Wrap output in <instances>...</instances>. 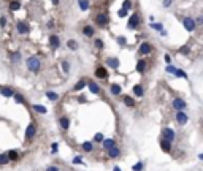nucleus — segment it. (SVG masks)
Listing matches in <instances>:
<instances>
[{
  "instance_id": "obj_1",
  "label": "nucleus",
  "mask_w": 203,
  "mask_h": 171,
  "mask_svg": "<svg viewBox=\"0 0 203 171\" xmlns=\"http://www.w3.org/2000/svg\"><path fill=\"white\" fill-rule=\"evenodd\" d=\"M25 63H27V68L30 70V71H33V73H37L38 70L42 68V63H40V60H38V57H35V55H32V57H29Z\"/></svg>"
},
{
  "instance_id": "obj_2",
  "label": "nucleus",
  "mask_w": 203,
  "mask_h": 171,
  "mask_svg": "<svg viewBox=\"0 0 203 171\" xmlns=\"http://www.w3.org/2000/svg\"><path fill=\"white\" fill-rule=\"evenodd\" d=\"M175 136H176L175 130H173V128H170V127H165V128L162 130V138H163V140H167V141H170V143H173Z\"/></svg>"
},
{
  "instance_id": "obj_3",
  "label": "nucleus",
  "mask_w": 203,
  "mask_h": 171,
  "mask_svg": "<svg viewBox=\"0 0 203 171\" xmlns=\"http://www.w3.org/2000/svg\"><path fill=\"white\" fill-rule=\"evenodd\" d=\"M182 25H184V29H186L187 32H194L195 30V21L192 19V17H184L182 19Z\"/></svg>"
},
{
  "instance_id": "obj_4",
  "label": "nucleus",
  "mask_w": 203,
  "mask_h": 171,
  "mask_svg": "<svg viewBox=\"0 0 203 171\" xmlns=\"http://www.w3.org/2000/svg\"><path fill=\"white\" fill-rule=\"evenodd\" d=\"M172 106H173V108H175V110H178V111H182V110H184V108H186V106H187V103L184 102V100H182V98H179V97H176V98H175V100H173V102H172Z\"/></svg>"
},
{
  "instance_id": "obj_5",
  "label": "nucleus",
  "mask_w": 203,
  "mask_h": 171,
  "mask_svg": "<svg viewBox=\"0 0 203 171\" xmlns=\"http://www.w3.org/2000/svg\"><path fill=\"white\" fill-rule=\"evenodd\" d=\"M108 22H110V19H108L107 14H98V16H95V24L98 25V27H105V25H108Z\"/></svg>"
},
{
  "instance_id": "obj_6",
  "label": "nucleus",
  "mask_w": 203,
  "mask_h": 171,
  "mask_svg": "<svg viewBox=\"0 0 203 171\" xmlns=\"http://www.w3.org/2000/svg\"><path fill=\"white\" fill-rule=\"evenodd\" d=\"M187 114L184 113V111H178V114H176V122L179 124V125H186L187 124Z\"/></svg>"
},
{
  "instance_id": "obj_7",
  "label": "nucleus",
  "mask_w": 203,
  "mask_h": 171,
  "mask_svg": "<svg viewBox=\"0 0 203 171\" xmlns=\"http://www.w3.org/2000/svg\"><path fill=\"white\" fill-rule=\"evenodd\" d=\"M35 135H37V127L33 124H29L27 130H25V140H32Z\"/></svg>"
},
{
  "instance_id": "obj_8",
  "label": "nucleus",
  "mask_w": 203,
  "mask_h": 171,
  "mask_svg": "<svg viewBox=\"0 0 203 171\" xmlns=\"http://www.w3.org/2000/svg\"><path fill=\"white\" fill-rule=\"evenodd\" d=\"M59 125H60V128H62V130H68L70 128V119L67 116H60L59 117Z\"/></svg>"
},
{
  "instance_id": "obj_9",
  "label": "nucleus",
  "mask_w": 203,
  "mask_h": 171,
  "mask_svg": "<svg viewBox=\"0 0 203 171\" xmlns=\"http://www.w3.org/2000/svg\"><path fill=\"white\" fill-rule=\"evenodd\" d=\"M95 76L100 79H107L108 78V70L105 67H97L95 68Z\"/></svg>"
},
{
  "instance_id": "obj_10",
  "label": "nucleus",
  "mask_w": 203,
  "mask_h": 171,
  "mask_svg": "<svg viewBox=\"0 0 203 171\" xmlns=\"http://www.w3.org/2000/svg\"><path fill=\"white\" fill-rule=\"evenodd\" d=\"M138 24H140V16L135 13V14H132L130 19H129V27H130V29H137Z\"/></svg>"
},
{
  "instance_id": "obj_11",
  "label": "nucleus",
  "mask_w": 203,
  "mask_h": 171,
  "mask_svg": "<svg viewBox=\"0 0 203 171\" xmlns=\"http://www.w3.org/2000/svg\"><path fill=\"white\" fill-rule=\"evenodd\" d=\"M151 51H152V46L149 45L148 41H145V43H141V46H140V52H141V55H148Z\"/></svg>"
},
{
  "instance_id": "obj_12",
  "label": "nucleus",
  "mask_w": 203,
  "mask_h": 171,
  "mask_svg": "<svg viewBox=\"0 0 203 171\" xmlns=\"http://www.w3.org/2000/svg\"><path fill=\"white\" fill-rule=\"evenodd\" d=\"M16 29H17L19 33H27V32L30 30V29H29V24H27V22H24V21H19L17 25H16Z\"/></svg>"
},
{
  "instance_id": "obj_13",
  "label": "nucleus",
  "mask_w": 203,
  "mask_h": 171,
  "mask_svg": "<svg viewBox=\"0 0 203 171\" xmlns=\"http://www.w3.org/2000/svg\"><path fill=\"white\" fill-rule=\"evenodd\" d=\"M49 45H51L52 49H57L59 46H60V40H59L57 35H51V37H49Z\"/></svg>"
},
{
  "instance_id": "obj_14",
  "label": "nucleus",
  "mask_w": 203,
  "mask_h": 171,
  "mask_svg": "<svg viewBox=\"0 0 203 171\" xmlns=\"http://www.w3.org/2000/svg\"><path fill=\"white\" fill-rule=\"evenodd\" d=\"M160 147H162V151L167 152V154H168V152H172V143H170V141H167V140H163V138L160 140Z\"/></svg>"
},
{
  "instance_id": "obj_15",
  "label": "nucleus",
  "mask_w": 203,
  "mask_h": 171,
  "mask_svg": "<svg viewBox=\"0 0 203 171\" xmlns=\"http://www.w3.org/2000/svg\"><path fill=\"white\" fill-rule=\"evenodd\" d=\"M121 155V151H119V147H111V149H108V157L110 158H117Z\"/></svg>"
},
{
  "instance_id": "obj_16",
  "label": "nucleus",
  "mask_w": 203,
  "mask_h": 171,
  "mask_svg": "<svg viewBox=\"0 0 203 171\" xmlns=\"http://www.w3.org/2000/svg\"><path fill=\"white\" fill-rule=\"evenodd\" d=\"M14 90L11 89V87H2V90H0V95H3V97H7V98H10V97H13L14 95Z\"/></svg>"
},
{
  "instance_id": "obj_17",
  "label": "nucleus",
  "mask_w": 203,
  "mask_h": 171,
  "mask_svg": "<svg viewBox=\"0 0 203 171\" xmlns=\"http://www.w3.org/2000/svg\"><path fill=\"white\" fill-rule=\"evenodd\" d=\"M87 85H89V89L92 94H102V89H100L98 84H95L94 81H87Z\"/></svg>"
},
{
  "instance_id": "obj_18",
  "label": "nucleus",
  "mask_w": 203,
  "mask_h": 171,
  "mask_svg": "<svg viewBox=\"0 0 203 171\" xmlns=\"http://www.w3.org/2000/svg\"><path fill=\"white\" fill-rule=\"evenodd\" d=\"M121 92H122V89H121L119 84H111V87H110V94H111V95L117 97V95H121Z\"/></svg>"
},
{
  "instance_id": "obj_19",
  "label": "nucleus",
  "mask_w": 203,
  "mask_h": 171,
  "mask_svg": "<svg viewBox=\"0 0 203 171\" xmlns=\"http://www.w3.org/2000/svg\"><path fill=\"white\" fill-rule=\"evenodd\" d=\"M107 65L110 67V68H117V67H119V60H117L116 57H108L107 59Z\"/></svg>"
},
{
  "instance_id": "obj_20",
  "label": "nucleus",
  "mask_w": 203,
  "mask_h": 171,
  "mask_svg": "<svg viewBox=\"0 0 203 171\" xmlns=\"http://www.w3.org/2000/svg\"><path fill=\"white\" fill-rule=\"evenodd\" d=\"M83 33L86 35V37L92 38V37H94V33H95V30H94L92 25H84V27H83Z\"/></svg>"
},
{
  "instance_id": "obj_21",
  "label": "nucleus",
  "mask_w": 203,
  "mask_h": 171,
  "mask_svg": "<svg viewBox=\"0 0 203 171\" xmlns=\"http://www.w3.org/2000/svg\"><path fill=\"white\" fill-rule=\"evenodd\" d=\"M102 144H103V147L108 151V149H111V147L116 146V141L111 140V138H108V140H103V141H102Z\"/></svg>"
},
{
  "instance_id": "obj_22",
  "label": "nucleus",
  "mask_w": 203,
  "mask_h": 171,
  "mask_svg": "<svg viewBox=\"0 0 203 171\" xmlns=\"http://www.w3.org/2000/svg\"><path fill=\"white\" fill-rule=\"evenodd\" d=\"M122 100H124V105L127 106V108H133L135 106V102H133V98H132L130 95H124Z\"/></svg>"
},
{
  "instance_id": "obj_23",
  "label": "nucleus",
  "mask_w": 203,
  "mask_h": 171,
  "mask_svg": "<svg viewBox=\"0 0 203 171\" xmlns=\"http://www.w3.org/2000/svg\"><path fill=\"white\" fill-rule=\"evenodd\" d=\"M86 84H87V79H79V81L75 84L73 90H83L84 87H86Z\"/></svg>"
},
{
  "instance_id": "obj_24",
  "label": "nucleus",
  "mask_w": 203,
  "mask_h": 171,
  "mask_svg": "<svg viewBox=\"0 0 203 171\" xmlns=\"http://www.w3.org/2000/svg\"><path fill=\"white\" fill-rule=\"evenodd\" d=\"M133 94H135L137 97H143V94H145V90H143V85H140V84L133 85Z\"/></svg>"
},
{
  "instance_id": "obj_25",
  "label": "nucleus",
  "mask_w": 203,
  "mask_h": 171,
  "mask_svg": "<svg viewBox=\"0 0 203 171\" xmlns=\"http://www.w3.org/2000/svg\"><path fill=\"white\" fill-rule=\"evenodd\" d=\"M37 113H40V114H46L48 113V110H46V106H43V105H33L32 106Z\"/></svg>"
},
{
  "instance_id": "obj_26",
  "label": "nucleus",
  "mask_w": 203,
  "mask_h": 171,
  "mask_svg": "<svg viewBox=\"0 0 203 171\" xmlns=\"http://www.w3.org/2000/svg\"><path fill=\"white\" fill-rule=\"evenodd\" d=\"M46 97H48L51 102H57V100H59V95L54 92V90H48V92H46Z\"/></svg>"
},
{
  "instance_id": "obj_27",
  "label": "nucleus",
  "mask_w": 203,
  "mask_h": 171,
  "mask_svg": "<svg viewBox=\"0 0 203 171\" xmlns=\"http://www.w3.org/2000/svg\"><path fill=\"white\" fill-rule=\"evenodd\" d=\"M83 151H84V152H92V151H94V144L90 143V141H86V143H83Z\"/></svg>"
},
{
  "instance_id": "obj_28",
  "label": "nucleus",
  "mask_w": 203,
  "mask_h": 171,
  "mask_svg": "<svg viewBox=\"0 0 203 171\" xmlns=\"http://www.w3.org/2000/svg\"><path fill=\"white\" fill-rule=\"evenodd\" d=\"M7 155H8V158H10V162L11 160H17V158H19V154H17V151H8L7 152Z\"/></svg>"
},
{
  "instance_id": "obj_29",
  "label": "nucleus",
  "mask_w": 203,
  "mask_h": 171,
  "mask_svg": "<svg viewBox=\"0 0 203 171\" xmlns=\"http://www.w3.org/2000/svg\"><path fill=\"white\" fill-rule=\"evenodd\" d=\"M10 163V158H8L7 154H0V166H3V165H8Z\"/></svg>"
},
{
  "instance_id": "obj_30",
  "label": "nucleus",
  "mask_w": 203,
  "mask_h": 171,
  "mask_svg": "<svg viewBox=\"0 0 203 171\" xmlns=\"http://www.w3.org/2000/svg\"><path fill=\"white\" fill-rule=\"evenodd\" d=\"M67 46H68V49H72V51H76V49H78V43H76L75 40H68L67 41Z\"/></svg>"
},
{
  "instance_id": "obj_31",
  "label": "nucleus",
  "mask_w": 203,
  "mask_h": 171,
  "mask_svg": "<svg viewBox=\"0 0 203 171\" xmlns=\"http://www.w3.org/2000/svg\"><path fill=\"white\" fill-rule=\"evenodd\" d=\"M78 5L83 11H86L87 8H89V2H87V0H78Z\"/></svg>"
},
{
  "instance_id": "obj_32",
  "label": "nucleus",
  "mask_w": 203,
  "mask_h": 171,
  "mask_svg": "<svg viewBox=\"0 0 203 171\" xmlns=\"http://www.w3.org/2000/svg\"><path fill=\"white\" fill-rule=\"evenodd\" d=\"M145 67H146V62L145 60H138V63H137V70L140 73H143L145 71Z\"/></svg>"
},
{
  "instance_id": "obj_33",
  "label": "nucleus",
  "mask_w": 203,
  "mask_h": 171,
  "mask_svg": "<svg viewBox=\"0 0 203 171\" xmlns=\"http://www.w3.org/2000/svg\"><path fill=\"white\" fill-rule=\"evenodd\" d=\"M19 8H21V3H19L17 0H14V2H11V5H10V10H11V11H17V10H19Z\"/></svg>"
},
{
  "instance_id": "obj_34",
  "label": "nucleus",
  "mask_w": 203,
  "mask_h": 171,
  "mask_svg": "<svg viewBox=\"0 0 203 171\" xmlns=\"http://www.w3.org/2000/svg\"><path fill=\"white\" fill-rule=\"evenodd\" d=\"M13 97H14V100H16V103H24V102H25L24 97H22L21 94H14Z\"/></svg>"
},
{
  "instance_id": "obj_35",
  "label": "nucleus",
  "mask_w": 203,
  "mask_h": 171,
  "mask_svg": "<svg viewBox=\"0 0 203 171\" xmlns=\"http://www.w3.org/2000/svg\"><path fill=\"white\" fill-rule=\"evenodd\" d=\"M175 76H178V78H184V79H186V78H187V73H186V71H182V70H176Z\"/></svg>"
},
{
  "instance_id": "obj_36",
  "label": "nucleus",
  "mask_w": 203,
  "mask_h": 171,
  "mask_svg": "<svg viewBox=\"0 0 203 171\" xmlns=\"http://www.w3.org/2000/svg\"><path fill=\"white\" fill-rule=\"evenodd\" d=\"M130 8H132V2H130V0H125L124 3H122V10L127 11V10H130Z\"/></svg>"
},
{
  "instance_id": "obj_37",
  "label": "nucleus",
  "mask_w": 203,
  "mask_h": 171,
  "mask_svg": "<svg viewBox=\"0 0 203 171\" xmlns=\"http://www.w3.org/2000/svg\"><path fill=\"white\" fill-rule=\"evenodd\" d=\"M132 170H133V171H141V170H143V162H138L137 165H133Z\"/></svg>"
},
{
  "instance_id": "obj_38",
  "label": "nucleus",
  "mask_w": 203,
  "mask_h": 171,
  "mask_svg": "<svg viewBox=\"0 0 203 171\" xmlns=\"http://www.w3.org/2000/svg\"><path fill=\"white\" fill-rule=\"evenodd\" d=\"M94 140H95L97 143H102V141H103L105 138H103V135H102V133H97L95 136H94Z\"/></svg>"
},
{
  "instance_id": "obj_39",
  "label": "nucleus",
  "mask_w": 203,
  "mask_h": 171,
  "mask_svg": "<svg viewBox=\"0 0 203 171\" xmlns=\"http://www.w3.org/2000/svg\"><path fill=\"white\" fill-rule=\"evenodd\" d=\"M73 163L75 165H83V158L79 157V155H76V157L73 158Z\"/></svg>"
},
{
  "instance_id": "obj_40",
  "label": "nucleus",
  "mask_w": 203,
  "mask_h": 171,
  "mask_svg": "<svg viewBox=\"0 0 203 171\" xmlns=\"http://www.w3.org/2000/svg\"><path fill=\"white\" fill-rule=\"evenodd\" d=\"M5 25H7V17H5V16H0V27L5 29Z\"/></svg>"
},
{
  "instance_id": "obj_41",
  "label": "nucleus",
  "mask_w": 203,
  "mask_h": 171,
  "mask_svg": "<svg viewBox=\"0 0 203 171\" xmlns=\"http://www.w3.org/2000/svg\"><path fill=\"white\" fill-rule=\"evenodd\" d=\"M57 151H59V144L57 143H52L51 144V152H52V154H56Z\"/></svg>"
},
{
  "instance_id": "obj_42",
  "label": "nucleus",
  "mask_w": 203,
  "mask_h": 171,
  "mask_svg": "<svg viewBox=\"0 0 203 171\" xmlns=\"http://www.w3.org/2000/svg\"><path fill=\"white\" fill-rule=\"evenodd\" d=\"M165 70H167V73H173V75H175V73H176V70H178V68H175L173 65H168Z\"/></svg>"
},
{
  "instance_id": "obj_43",
  "label": "nucleus",
  "mask_w": 203,
  "mask_h": 171,
  "mask_svg": "<svg viewBox=\"0 0 203 171\" xmlns=\"http://www.w3.org/2000/svg\"><path fill=\"white\" fill-rule=\"evenodd\" d=\"M62 68H64V71H65V73H68V70H70V65H68V62H65V60L62 62Z\"/></svg>"
},
{
  "instance_id": "obj_44",
  "label": "nucleus",
  "mask_w": 203,
  "mask_h": 171,
  "mask_svg": "<svg viewBox=\"0 0 203 171\" xmlns=\"http://www.w3.org/2000/svg\"><path fill=\"white\" fill-rule=\"evenodd\" d=\"M117 16H119V17H125V16H127V11H125V10H122V8H121V10L117 11Z\"/></svg>"
},
{
  "instance_id": "obj_45",
  "label": "nucleus",
  "mask_w": 203,
  "mask_h": 171,
  "mask_svg": "<svg viewBox=\"0 0 203 171\" xmlns=\"http://www.w3.org/2000/svg\"><path fill=\"white\" fill-rule=\"evenodd\" d=\"M152 29H155V30H163V25L162 24H151Z\"/></svg>"
},
{
  "instance_id": "obj_46",
  "label": "nucleus",
  "mask_w": 203,
  "mask_h": 171,
  "mask_svg": "<svg viewBox=\"0 0 203 171\" xmlns=\"http://www.w3.org/2000/svg\"><path fill=\"white\" fill-rule=\"evenodd\" d=\"M13 62H17V60H21V54H19V52H16V54H13Z\"/></svg>"
},
{
  "instance_id": "obj_47",
  "label": "nucleus",
  "mask_w": 203,
  "mask_h": 171,
  "mask_svg": "<svg viewBox=\"0 0 203 171\" xmlns=\"http://www.w3.org/2000/svg\"><path fill=\"white\" fill-rule=\"evenodd\" d=\"M95 46L98 49H102V48H103V41H102V40H95Z\"/></svg>"
},
{
  "instance_id": "obj_48",
  "label": "nucleus",
  "mask_w": 203,
  "mask_h": 171,
  "mask_svg": "<svg viewBox=\"0 0 203 171\" xmlns=\"http://www.w3.org/2000/svg\"><path fill=\"white\" fill-rule=\"evenodd\" d=\"M46 171H60V170H59V166H54V165H51V166L46 168Z\"/></svg>"
},
{
  "instance_id": "obj_49",
  "label": "nucleus",
  "mask_w": 203,
  "mask_h": 171,
  "mask_svg": "<svg viewBox=\"0 0 203 171\" xmlns=\"http://www.w3.org/2000/svg\"><path fill=\"white\" fill-rule=\"evenodd\" d=\"M179 52H182V54H189V48H187V46H182V48L179 49Z\"/></svg>"
},
{
  "instance_id": "obj_50",
  "label": "nucleus",
  "mask_w": 203,
  "mask_h": 171,
  "mask_svg": "<svg viewBox=\"0 0 203 171\" xmlns=\"http://www.w3.org/2000/svg\"><path fill=\"white\" fill-rule=\"evenodd\" d=\"M200 24H203V16H198L195 21V25H200Z\"/></svg>"
},
{
  "instance_id": "obj_51",
  "label": "nucleus",
  "mask_w": 203,
  "mask_h": 171,
  "mask_svg": "<svg viewBox=\"0 0 203 171\" xmlns=\"http://www.w3.org/2000/svg\"><path fill=\"white\" fill-rule=\"evenodd\" d=\"M117 41H119L121 45H125V41H127V40H125L124 37H119V38H117Z\"/></svg>"
},
{
  "instance_id": "obj_52",
  "label": "nucleus",
  "mask_w": 203,
  "mask_h": 171,
  "mask_svg": "<svg viewBox=\"0 0 203 171\" xmlns=\"http://www.w3.org/2000/svg\"><path fill=\"white\" fill-rule=\"evenodd\" d=\"M170 3H172V0H165V2H163V7H170Z\"/></svg>"
},
{
  "instance_id": "obj_53",
  "label": "nucleus",
  "mask_w": 203,
  "mask_h": 171,
  "mask_svg": "<svg viewBox=\"0 0 203 171\" xmlns=\"http://www.w3.org/2000/svg\"><path fill=\"white\" fill-rule=\"evenodd\" d=\"M165 62H167V63H170V62H172V59H170L168 54H165Z\"/></svg>"
},
{
  "instance_id": "obj_54",
  "label": "nucleus",
  "mask_w": 203,
  "mask_h": 171,
  "mask_svg": "<svg viewBox=\"0 0 203 171\" xmlns=\"http://www.w3.org/2000/svg\"><path fill=\"white\" fill-rule=\"evenodd\" d=\"M113 171H121V168H119V166H114V168H113Z\"/></svg>"
},
{
  "instance_id": "obj_55",
  "label": "nucleus",
  "mask_w": 203,
  "mask_h": 171,
  "mask_svg": "<svg viewBox=\"0 0 203 171\" xmlns=\"http://www.w3.org/2000/svg\"><path fill=\"white\" fill-rule=\"evenodd\" d=\"M52 3H54V5H59V0H52Z\"/></svg>"
},
{
  "instance_id": "obj_56",
  "label": "nucleus",
  "mask_w": 203,
  "mask_h": 171,
  "mask_svg": "<svg viewBox=\"0 0 203 171\" xmlns=\"http://www.w3.org/2000/svg\"><path fill=\"white\" fill-rule=\"evenodd\" d=\"M198 158H200V160H203V154H198Z\"/></svg>"
}]
</instances>
